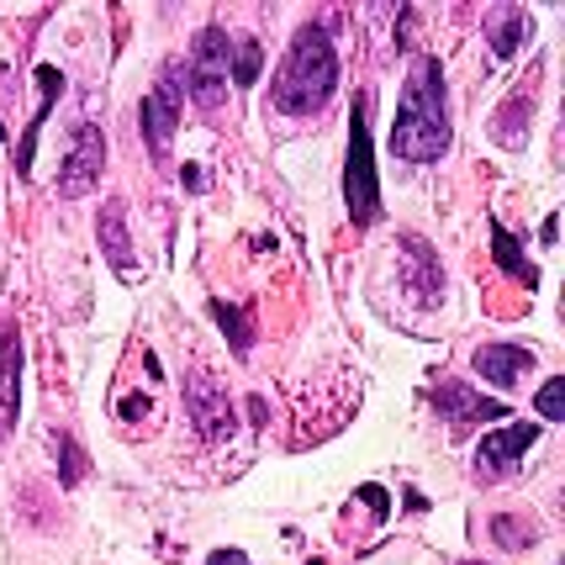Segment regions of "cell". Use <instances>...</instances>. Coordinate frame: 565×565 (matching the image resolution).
<instances>
[{"label":"cell","mask_w":565,"mask_h":565,"mask_svg":"<svg viewBox=\"0 0 565 565\" xmlns=\"http://www.w3.org/2000/svg\"><path fill=\"white\" fill-rule=\"evenodd\" d=\"M100 244H106V259H111V270H117V275H132V238H127V212H122V201H111V206L100 212Z\"/></svg>","instance_id":"12"},{"label":"cell","mask_w":565,"mask_h":565,"mask_svg":"<svg viewBox=\"0 0 565 565\" xmlns=\"http://www.w3.org/2000/svg\"><path fill=\"white\" fill-rule=\"evenodd\" d=\"M476 370L492 381V386H518L529 370H534V349H523V344H487V349H476Z\"/></svg>","instance_id":"10"},{"label":"cell","mask_w":565,"mask_h":565,"mask_svg":"<svg viewBox=\"0 0 565 565\" xmlns=\"http://www.w3.org/2000/svg\"><path fill=\"white\" fill-rule=\"evenodd\" d=\"M492 540L508 544V550H523V544L540 540V529L534 523H518V518H492Z\"/></svg>","instance_id":"16"},{"label":"cell","mask_w":565,"mask_h":565,"mask_svg":"<svg viewBox=\"0 0 565 565\" xmlns=\"http://www.w3.org/2000/svg\"><path fill=\"white\" fill-rule=\"evenodd\" d=\"M53 449L64 455V487H74V481L85 476V455H79V449H74L70 439H53Z\"/></svg>","instance_id":"19"},{"label":"cell","mask_w":565,"mask_h":565,"mask_svg":"<svg viewBox=\"0 0 565 565\" xmlns=\"http://www.w3.org/2000/svg\"><path fill=\"white\" fill-rule=\"evenodd\" d=\"M344 201H349V217H354V222H375V212H381V191H375V159H370V132H365V106H354V122H349Z\"/></svg>","instance_id":"4"},{"label":"cell","mask_w":565,"mask_h":565,"mask_svg":"<svg viewBox=\"0 0 565 565\" xmlns=\"http://www.w3.org/2000/svg\"><path fill=\"white\" fill-rule=\"evenodd\" d=\"M365 502L375 508V513H386V492H381V487H365Z\"/></svg>","instance_id":"23"},{"label":"cell","mask_w":565,"mask_h":565,"mask_svg":"<svg viewBox=\"0 0 565 565\" xmlns=\"http://www.w3.org/2000/svg\"><path fill=\"white\" fill-rule=\"evenodd\" d=\"M238 49V70H233V85H254V74H259V43H233Z\"/></svg>","instance_id":"17"},{"label":"cell","mask_w":565,"mask_h":565,"mask_svg":"<svg viewBox=\"0 0 565 565\" xmlns=\"http://www.w3.org/2000/svg\"><path fill=\"white\" fill-rule=\"evenodd\" d=\"M185 413H191V423H196L206 439H227L233 434V402H227V392H222L212 375H196V381H185Z\"/></svg>","instance_id":"9"},{"label":"cell","mask_w":565,"mask_h":565,"mask_svg":"<svg viewBox=\"0 0 565 565\" xmlns=\"http://www.w3.org/2000/svg\"><path fill=\"white\" fill-rule=\"evenodd\" d=\"M402 286L418 307H439L444 301V270H439V254L423 244L418 233L402 238Z\"/></svg>","instance_id":"8"},{"label":"cell","mask_w":565,"mask_h":565,"mask_svg":"<svg viewBox=\"0 0 565 565\" xmlns=\"http://www.w3.org/2000/svg\"><path fill=\"white\" fill-rule=\"evenodd\" d=\"M449 148V106H444V70L439 58H418L413 79L402 90V111L392 127V153L407 164H434Z\"/></svg>","instance_id":"1"},{"label":"cell","mask_w":565,"mask_h":565,"mask_svg":"<svg viewBox=\"0 0 565 565\" xmlns=\"http://www.w3.org/2000/svg\"><path fill=\"white\" fill-rule=\"evenodd\" d=\"M470 565H481V561H470Z\"/></svg>","instance_id":"25"},{"label":"cell","mask_w":565,"mask_h":565,"mask_svg":"<svg viewBox=\"0 0 565 565\" xmlns=\"http://www.w3.org/2000/svg\"><path fill=\"white\" fill-rule=\"evenodd\" d=\"M227 53H233L227 32H222V26H206L196 53H191V70H185L191 100H196L201 111H217L222 100H227V79H233V74H227Z\"/></svg>","instance_id":"5"},{"label":"cell","mask_w":565,"mask_h":565,"mask_svg":"<svg viewBox=\"0 0 565 565\" xmlns=\"http://www.w3.org/2000/svg\"><path fill=\"white\" fill-rule=\"evenodd\" d=\"M206 565H248V555H238V550H227V555H212Z\"/></svg>","instance_id":"22"},{"label":"cell","mask_w":565,"mask_h":565,"mask_svg":"<svg viewBox=\"0 0 565 565\" xmlns=\"http://www.w3.org/2000/svg\"><path fill=\"white\" fill-rule=\"evenodd\" d=\"M523 38H529V17H523L518 6H508V11H502V22L492 26V49H497V58H513Z\"/></svg>","instance_id":"15"},{"label":"cell","mask_w":565,"mask_h":565,"mask_svg":"<svg viewBox=\"0 0 565 565\" xmlns=\"http://www.w3.org/2000/svg\"><path fill=\"white\" fill-rule=\"evenodd\" d=\"M212 312H217V322H222V328H233V349L244 354V349H248V328H244V318H238V312H233L227 301H217Z\"/></svg>","instance_id":"20"},{"label":"cell","mask_w":565,"mask_h":565,"mask_svg":"<svg viewBox=\"0 0 565 565\" xmlns=\"http://www.w3.org/2000/svg\"><path fill=\"white\" fill-rule=\"evenodd\" d=\"M100 164H106V138H100V127L79 122L74 127V148L70 159H64V174H58V196H85L90 185L100 180Z\"/></svg>","instance_id":"6"},{"label":"cell","mask_w":565,"mask_h":565,"mask_svg":"<svg viewBox=\"0 0 565 565\" xmlns=\"http://www.w3.org/2000/svg\"><path fill=\"white\" fill-rule=\"evenodd\" d=\"M434 402L444 407V418H449V428L460 434V428H470V423L481 418H502V402H492V396H476L466 392V386H455V381H444L439 392H434Z\"/></svg>","instance_id":"11"},{"label":"cell","mask_w":565,"mask_h":565,"mask_svg":"<svg viewBox=\"0 0 565 565\" xmlns=\"http://www.w3.org/2000/svg\"><path fill=\"white\" fill-rule=\"evenodd\" d=\"M17 418V349L0 333V428H11Z\"/></svg>","instance_id":"13"},{"label":"cell","mask_w":565,"mask_h":565,"mask_svg":"<svg viewBox=\"0 0 565 565\" xmlns=\"http://www.w3.org/2000/svg\"><path fill=\"white\" fill-rule=\"evenodd\" d=\"M0 138H6V127H0Z\"/></svg>","instance_id":"24"},{"label":"cell","mask_w":565,"mask_h":565,"mask_svg":"<svg viewBox=\"0 0 565 565\" xmlns=\"http://www.w3.org/2000/svg\"><path fill=\"white\" fill-rule=\"evenodd\" d=\"M180 79H185V64L170 58L164 74H159V85H153L143 96V106H138V122H143V138H148V148H153V159L170 153V138H174V127H180V96H185Z\"/></svg>","instance_id":"3"},{"label":"cell","mask_w":565,"mask_h":565,"mask_svg":"<svg viewBox=\"0 0 565 565\" xmlns=\"http://www.w3.org/2000/svg\"><path fill=\"white\" fill-rule=\"evenodd\" d=\"M565 413V381H544V392H540V418L544 423H561Z\"/></svg>","instance_id":"18"},{"label":"cell","mask_w":565,"mask_h":565,"mask_svg":"<svg viewBox=\"0 0 565 565\" xmlns=\"http://www.w3.org/2000/svg\"><path fill=\"white\" fill-rule=\"evenodd\" d=\"M270 85H275L270 90L275 106L291 111V117H312V111L328 106L333 85H339V58H333V43H328L322 26H301L296 32L291 53H286V64H280Z\"/></svg>","instance_id":"2"},{"label":"cell","mask_w":565,"mask_h":565,"mask_svg":"<svg viewBox=\"0 0 565 565\" xmlns=\"http://www.w3.org/2000/svg\"><path fill=\"white\" fill-rule=\"evenodd\" d=\"M540 439V423H508V428H497L487 439L476 444V476L481 481H497V476H508V470L523 460V449Z\"/></svg>","instance_id":"7"},{"label":"cell","mask_w":565,"mask_h":565,"mask_svg":"<svg viewBox=\"0 0 565 565\" xmlns=\"http://www.w3.org/2000/svg\"><path fill=\"white\" fill-rule=\"evenodd\" d=\"M122 418H148V396H127V402H122Z\"/></svg>","instance_id":"21"},{"label":"cell","mask_w":565,"mask_h":565,"mask_svg":"<svg viewBox=\"0 0 565 565\" xmlns=\"http://www.w3.org/2000/svg\"><path fill=\"white\" fill-rule=\"evenodd\" d=\"M492 248H497V265H502L508 275H518L523 286H534V280H540V275H534V265L523 259V248L513 244V233H508V227H492Z\"/></svg>","instance_id":"14"}]
</instances>
